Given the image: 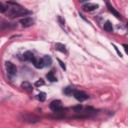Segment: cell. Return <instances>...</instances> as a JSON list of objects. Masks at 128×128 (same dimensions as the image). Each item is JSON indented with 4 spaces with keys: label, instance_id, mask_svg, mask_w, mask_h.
Masks as SVG:
<instances>
[{
    "label": "cell",
    "instance_id": "1",
    "mask_svg": "<svg viewBox=\"0 0 128 128\" xmlns=\"http://www.w3.org/2000/svg\"><path fill=\"white\" fill-rule=\"evenodd\" d=\"M30 13H31L30 11L26 10L25 8L20 7L18 4L17 5H14V7L10 8L8 10V15L11 18H15V17H19V16H26V15H28Z\"/></svg>",
    "mask_w": 128,
    "mask_h": 128
},
{
    "label": "cell",
    "instance_id": "2",
    "mask_svg": "<svg viewBox=\"0 0 128 128\" xmlns=\"http://www.w3.org/2000/svg\"><path fill=\"white\" fill-rule=\"evenodd\" d=\"M73 96H74L78 101H80V102H82V101H84V100H86V99L88 98V95H87L86 93H84V92H82V91H78V90H75V91H74Z\"/></svg>",
    "mask_w": 128,
    "mask_h": 128
},
{
    "label": "cell",
    "instance_id": "3",
    "mask_svg": "<svg viewBox=\"0 0 128 128\" xmlns=\"http://www.w3.org/2000/svg\"><path fill=\"white\" fill-rule=\"evenodd\" d=\"M5 66H6V69H7V72H8L9 75L13 76V75L16 74L17 69H16V66H15L13 63H11V62H6V63H5Z\"/></svg>",
    "mask_w": 128,
    "mask_h": 128
},
{
    "label": "cell",
    "instance_id": "4",
    "mask_svg": "<svg viewBox=\"0 0 128 128\" xmlns=\"http://www.w3.org/2000/svg\"><path fill=\"white\" fill-rule=\"evenodd\" d=\"M49 107H50V109H51L52 111L55 112V111L61 110V108H62V103H61L60 100H54V101H52V102L50 103Z\"/></svg>",
    "mask_w": 128,
    "mask_h": 128
},
{
    "label": "cell",
    "instance_id": "5",
    "mask_svg": "<svg viewBox=\"0 0 128 128\" xmlns=\"http://www.w3.org/2000/svg\"><path fill=\"white\" fill-rule=\"evenodd\" d=\"M33 23H34V21L30 17H25V18H23V19L20 20V24L23 27H30V26L33 25Z\"/></svg>",
    "mask_w": 128,
    "mask_h": 128
},
{
    "label": "cell",
    "instance_id": "6",
    "mask_svg": "<svg viewBox=\"0 0 128 128\" xmlns=\"http://www.w3.org/2000/svg\"><path fill=\"white\" fill-rule=\"evenodd\" d=\"M23 58H24L25 60H27V61L32 62V63H34V62L36 61V58H35L34 54H33L32 52H30V51H26V52L23 54Z\"/></svg>",
    "mask_w": 128,
    "mask_h": 128
},
{
    "label": "cell",
    "instance_id": "7",
    "mask_svg": "<svg viewBox=\"0 0 128 128\" xmlns=\"http://www.w3.org/2000/svg\"><path fill=\"white\" fill-rule=\"evenodd\" d=\"M106 5H107V7H108V10L116 17V18H118V19H121V15H120V13L117 11V10H115V8L110 4V3H106Z\"/></svg>",
    "mask_w": 128,
    "mask_h": 128
},
{
    "label": "cell",
    "instance_id": "8",
    "mask_svg": "<svg viewBox=\"0 0 128 128\" xmlns=\"http://www.w3.org/2000/svg\"><path fill=\"white\" fill-rule=\"evenodd\" d=\"M98 8V5L97 4H92V3H86L83 5V9L85 11H92L94 9H97Z\"/></svg>",
    "mask_w": 128,
    "mask_h": 128
},
{
    "label": "cell",
    "instance_id": "9",
    "mask_svg": "<svg viewBox=\"0 0 128 128\" xmlns=\"http://www.w3.org/2000/svg\"><path fill=\"white\" fill-rule=\"evenodd\" d=\"M21 86H22V88H23L24 90H26L27 92H32V91H33V87H32V85H31L29 82H27V81L22 82Z\"/></svg>",
    "mask_w": 128,
    "mask_h": 128
},
{
    "label": "cell",
    "instance_id": "10",
    "mask_svg": "<svg viewBox=\"0 0 128 128\" xmlns=\"http://www.w3.org/2000/svg\"><path fill=\"white\" fill-rule=\"evenodd\" d=\"M42 59H43L44 67H46V66H50V65L52 64V59H51V57H50L49 55H45Z\"/></svg>",
    "mask_w": 128,
    "mask_h": 128
},
{
    "label": "cell",
    "instance_id": "11",
    "mask_svg": "<svg viewBox=\"0 0 128 128\" xmlns=\"http://www.w3.org/2000/svg\"><path fill=\"white\" fill-rule=\"evenodd\" d=\"M103 27H104V30L105 31H107V32H113V26H112V24H111L110 21H106Z\"/></svg>",
    "mask_w": 128,
    "mask_h": 128
},
{
    "label": "cell",
    "instance_id": "12",
    "mask_svg": "<svg viewBox=\"0 0 128 128\" xmlns=\"http://www.w3.org/2000/svg\"><path fill=\"white\" fill-rule=\"evenodd\" d=\"M55 49L62 52V53H66V47H65V45H63L61 43H56L55 44Z\"/></svg>",
    "mask_w": 128,
    "mask_h": 128
},
{
    "label": "cell",
    "instance_id": "13",
    "mask_svg": "<svg viewBox=\"0 0 128 128\" xmlns=\"http://www.w3.org/2000/svg\"><path fill=\"white\" fill-rule=\"evenodd\" d=\"M46 78H47L49 81H51V82H55V81H57V78L55 77V75H54L53 71L48 72V73L46 74Z\"/></svg>",
    "mask_w": 128,
    "mask_h": 128
},
{
    "label": "cell",
    "instance_id": "14",
    "mask_svg": "<svg viewBox=\"0 0 128 128\" xmlns=\"http://www.w3.org/2000/svg\"><path fill=\"white\" fill-rule=\"evenodd\" d=\"M34 66L36 68H43L44 67V63H43V59H36V61L33 63Z\"/></svg>",
    "mask_w": 128,
    "mask_h": 128
},
{
    "label": "cell",
    "instance_id": "15",
    "mask_svg": "<svg viewBox=\"0 0 128 128\" xmlns=\"http://www.w3.org/2000/svg\"><path fill=\"white\" fill-rule=\"evenodd\" d=\"M74 88L73 87H66L64 90H63V92H64V94H66V95H71V94H73L74 93Z\"/></svg>",
    "mask_w": 128,
    "mask_h": 128
},
{
    "label": "cell",
    "instance_id": "16",
    "mask_svg": "<svg viewBox=\"0 0 128 128\" xmlns=\"http://www.w3.org/2000/svg\"><path fill=\"white\" fill-rule=\"evenodd\" d=\"M64 115L65 114H64L63 110H58V111H55L53 117H55V118H62V117H64Z\"/></svg>",
    "mask_w": 128,
    "mask_h": 128
},
{
    "label": "cell",
    "instance_id": "17",
    "mask_svg": "<svg viewBox=\"0 0 128 128\" xmlns=\"http://www.w3.org/2000/svg\"><path fill=\"white\" fill-rule=\"evenodd\" d=\"M37 98H38V100L39 101H41V102H43L45 99H46V94L44 93V92H40L39 94H38V96H37Z\"/></svg>",
    "mask_w": 128,
    "mask_h": 128
},
{
    "label": "cell",
    "instance_id": "18",
    "mask_svg": "<svg viewBox=\"0 0 128 128\" xmlns=\"http://www.w3.org/2000/svg\"><path fill=\"white\" fill-rule=\"evenodd\" d=\"M42 85H44V81H43L42 79H40V80L36 81V83H35V86H37V87H39V86H42Z\"/></svg>",
    "mask_w": 128,
    "mask_h": 128
},
{
    "label": "cell",
    "instance_id": "19",
    "mask_svg": "<svg viewBox=\"0 0 128 128\" xmlns=\"http://www.w3.org/2000/svg\"><path fill=\"white\" fill-rule=\"evenodd\" d=\"M57 19H58V21H59L60 25H61L62 27H64V23H65V21L62 19V17H61V16H58V17H57Z\"/></svg>",
    "mask_w": 128,
    "mask_h": 128
},
{
    "label": "cell",
    "instance_id": "20",
    "mask_svg": "<svg viewBox=\"0 0 128 128\" xmlns=\"http://www.w3.org/2000/svg\"><path fill=\"white\" fill-rule=\"evenodd\" d=\"M5 11H6V8H5V7H4V5L0 2V12H2V13H3V12H5Z\"/></svg>",
    "mask_w": 128,
    "mask_h": 128
},
{
    "label": "cell",
    "instance_id": "21",
    "mask_svg": "<svg viewBox=\"0 0 128 128\" xmlns=\"http://www.w3.org/2000/svg\"><path fill=\"white\" fill-rule=\"evenodd\" d=\"M74 110H75L76 112H80V111L82 110V106H81V105H78V106L74 107Z\"/></svg>",
    "mask_w": 128,
    "mask_h": 128
},
{
    "label": "cell",
    "instance_id": "22",
    "mask_svg": "<svg viewBox=\"0 0 128 128\" xmlns=\"http://www.w3.org/2000/svg\"><path fill=\"white\" fill-rule=\"evenodd\" d=\"M58 62L60 63V65H61V67H62V68H63V69L65 70V69H66V67H65V65H64V63H63V62H62L61 60H59V59H58Z\"/></svg>",
    "mask_w": 128,
    "mask_h": 128
},
{
    "label": "cell",
    "instance_id": "23",
    "mask_svg": "<svg viewBox=\"0 0 128 128\" xmlns=\"http://www.w3.org/2000/svg\"><path fill=\"white\" fill-rule=\"evenodd\" d=\"M123 47H124V50H125L126 54H128V45L127 44H123Z\"/></svg>",
    "mask_w": 128,
    "mask_h": 128
},
{
    "label": "cell",
    "instance_id": "24",
    "mask_svg": "<svg viewBox=\"0 0 128 128\" xmlns=\"http://www.w3.org/2000/svg\"><path fill=\"white\" fill-rule=\"evenodd\" d=\"M113 46H114V48H115V50H116V51H117V53H118V55H119V56H120V57H122V55H121V53H120V51H119V50H118V48H117V47H116V46H115V45H114V44H113Z\"/></svg>",
    "mask_w": 128,
    "mask_h": 128
},
{
    "label": "cell",
    "instance_id": "25",
    "mask_svg": "<svg viewBox=\"0 0 128 128\" xmlns=\"http://www.w3.org/2000/svg\"><path fill=\"white\" fill-rule=\"evenodd\" d=\"M127 28H128V23H127Z\"/></svg>",
    "mask_w": 128,
    "mask_h": 128
}]
</instances>
